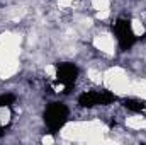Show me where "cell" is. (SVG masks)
I'll return each instance as SVG.
<instances>
[{"instance_id":"obj_1","label":"cell","mask_w":146,"mask_h":145,"mask_svg":"<svg viewBox=\"0 0 146 145\" xmlns=\"http://www.w3.org/2000/svg\"><path fill=\"white\" fill-rule=\"evenodd\" d=\"M68 116H70V109L66 108V104L51 103L44 111V123L51 130V133H54L65 126V123L68 121Z\"/></svg>"},{"instance_id":"obj_2","label":"cell","mask_w":146,"mask_h":145,"mask_svg":"<svg viewBox=\"0 0 146 145\" xmlns=\"http://www.w3.org/2000/svg\"><path fill=\"white\" fill-rule=\"evenodd\" d=\"M114 33L117 36V41H119V48L122 51H127L134 46L136 43V34L133 31V24L129 19H124V17H119L114 24Z\"/></svg>"},{"instance_id":"obj_3","label":"cell","mask_w":146,"mask_h":145,"mask_svg":"<svg viewBox=\"0 0 146 145\" xmlns=\"http://www.w3.org/2000/svg\"><path fill=\"white\" fill-rule=\"evenodd\" d=\"M117 97L109 91H88L78 96V104L82 108H94V106H109Z\"/></svg>"},{"instance_id":"obj_4","label":"cell","mask_w":146,"mask_h":145,"mask_svg":"<svg viewBox=\"0 0 146 145\" xmlns=\"http://www.w3.org/2000/svg\"><path fill=\"white\" fill-rule=\"evenodd\" d=\"M78 73H80V70H78V67L75 63L63 62V63H58L56 65V82L65 87V91H63L65 94H68L73 89Z\"/></svg>"},{"instance_id":"obj_5","label":"cell","mask_w":146,"mask_h":145,"mask_svg":"<svg viewBox=\"0 0 146 145\" xmlns=\"http://www.w3.org/2000/svg\"><path fill=\"white\" fill-rule=\"evenodd\" d=\"M122 106L126 109H129V111H133V113H141V111H145L146 109V101L143 99H126L124 103H122Z\"/></svg>"},{"instance_id":"obj_6","label":"cell","mask_w":146,"mask_h":145,"mask_svg":"<svg viewBox=\"0 0 146 145\" xmlns=\"http://www.w3.org/2000/svg\"><path fill=\"white\" fill-rule=\"evenodd\" d=\"M15 103V96L14 94H0V108H10Z\"/></svg>"},{"instance_id":"obj_7","label":"cell","mask_w":146,"mask_h":145,"mask_svg":"<svg viewBox=\"0 0 146 145\" xmlns=\"http://www.w3.org/2000/svg\"><path fill=\"white\" fill-rule=\"evenodd\" d=\"M3 135V128H2V123H0V137Z\"/></svg>"}]
</instances>
